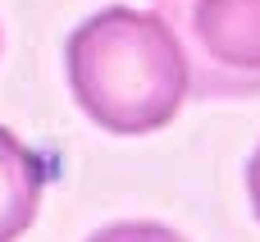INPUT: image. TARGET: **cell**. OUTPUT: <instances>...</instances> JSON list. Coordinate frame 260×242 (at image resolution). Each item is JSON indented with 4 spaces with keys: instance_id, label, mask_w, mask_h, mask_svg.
Returning <instances> with one entry per match:
<instances>
[{
    "instance_id": "6da1fadb",
    "label": "cell",
    "mask_w": 260,
    "mask_h": 242,
    "mask_svg": "<svg viewBox=\"0 0 260 242\" xmlns=\"http://www.w3.org/2000/svg\"><path fill=\"white\" fill-rule=\"evenodd\" d=\"M64 73L82 114L114 137L160 133L192 92V55L174 23L128 5H110L69 32Z\"/></svg>"
},
{
    "instance_id": "7a4b0ae2",
    "label": "cell",
    "mask_w": 260,
    "mask_h": 242,
    "mask_svg": "<svg viewBox=\"0 0 260 242\" xmlns=\"http://www.w3.org/2000/svg\"><path fill=\"white\" fill-rule=\"evenodd\" d=\"M187 27L206 96L260 92V0H192Z\"/></svg>"
},
{
    "instance_id": "3957f363",
    "label": "cell",
    "mask_w": 260,
    "mask_h": 242,
    "mask_svg": "<svg viewBox=\"0 0 260 242\" xmlns=\"http://www.w3.org/2000/svg\"><path fill=\"white\" fill-rule=\"evenodd\" d=\"M46 160L0 124V242L23 238L41 210Z\"/></svg>"
},
{
    "instance_id": "277c9868",
    "label": "cell",
    "mask_w": 260,
    "mask_h": 242,
    "mask_svg": "<svg viewBox=\"0 0 260 242\" xmlns=\"http://www.w3.org/2000/svg\"><path fill=\"white\" fill-rule=\"evenodd\" d=\"M87 242H187V238L174 233V229H165V224H151V220H123V224L96 229Z\"/></svg>"
},
{
    "instance_id": "5b68a950",
    "label": "cell",
    "mask_w": 260,
    "mask_h": 242,
    "mask_svg": "<svg viewBox=\"0 0 260 242\" xmlns=\"http://www.w3.org/2000/svg\"><path fill=\"white\" fill-rule=\"evenodd\" d=\"M247 197H251V210H256V220H260V146L247 160Z\"/></svg>"
}]
</instances>
